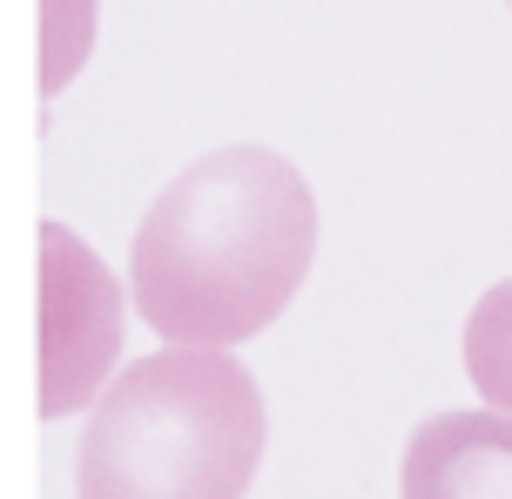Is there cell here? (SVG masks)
I'll return each instance as SVG.
<instances>
[{"instance_id":"6","label":"cell","mask_w":512,"mask_h":499,"mask_svg":"<svg viewBox=\"0 0 512 499\" xmlns=\"http://www.w3.org/2000/svg\"><path fill=\"white\" fill-rule=\"evenodd\" d=\"M506 7H512V0H506Z\"/></svg>"},{"instance_id":"2","label":"cell","mask_w":512,"mask_h":499,"mask_svg":"<svg viewBox=\"0 0 512 499\" xmlns=\"http://www.w3.org/2000/svg\"><path fill=\"white\" fill-rule=\"evenodd\" d=\"M263 432V392L223 344L155 351L88 412L75 499H243Z\"/></svg>"},{"instance_id":"4","label":"cell","mask_w":512,"mask_h":499,"mask_svg":"<svg viewBox=\"0 0 512 499\" xmlns=\"http://www.w3.org/2000/svg\"><path fill=\"white\" fill-rule=\"evenodd\" d=\"M398 499H512V412H438L411 432Z\"/></svg>"},{"instance_id":"3","label":"cell","mask_w":512,"mask_h":499,"mask_svg":"<svg viewBox=\"0 0 512 499\" xmlns=\"http://www.w3.org/2000/svg\"><path fill=\"white\" fill-rule=\"evenodd\" d=\"M115 351H122V290L108 263L68 223H41V412L48 419L81 412Z\"/></svg>"},{"instance_id":"5","label":"cell","mask_w":512,"mask_h":499,"mask_svg":"<svg viewBox=\"0 0 512 499\" xmlns=\"http://www.w3.org/2000/svg\"><path fill=\"white\" fill-rule=\"evenodd\" d=\"M465 378L486 392V405L512 412V277L492 284L465 317Z\"/></svg>"},{"instance_id":"1","label":"cell","mask_w":512,"mask_h":499,"mask_svg":"<svg viewBox=\"0 0 512 499\" xmlns=\"http://www.w3.org/2000/svg\"><path fill=\"white\" fill-rule=\"evenodd\" d=\"M317 257V196L277 149H216L162 189L135 230L128 284L155 338L243 344L270 331Z\"/></svg>"}]
</instances>
